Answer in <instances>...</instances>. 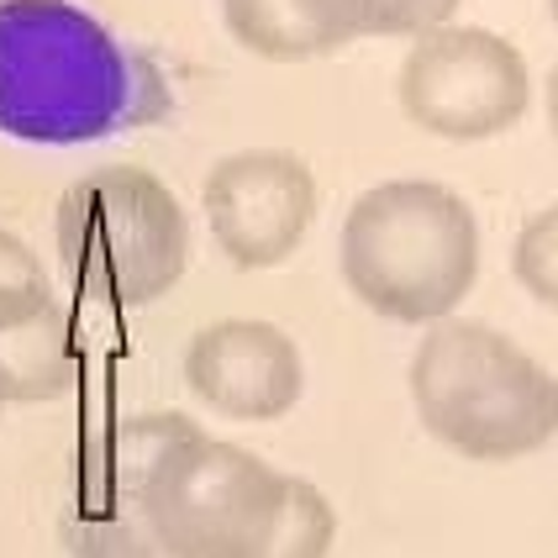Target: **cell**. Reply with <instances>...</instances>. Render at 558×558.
I'll return each instance as SVG.
<instances>
[{"label":"cell","mask_w":558,"mask_h":558,"mask_svg":"<svg viewBox=\"0 0 558 558\" xmlns=\"http://www.w3.org/2000/svg\"><path fill=\"white\" fill-rule=\"evenodd\" d=\"M464 0H369V37H422L459 16Z\"/></svg>","instance_id":"14"},{"label":"cell","mask_w":558,"mask_h":558,"mask_svg":"<svg viewBox=\"0 0 558 558\" xmlns=\"http://www.w3.org/2000/svg\"><path fill=\"white\" fill-rule=\"evenodd\" d=\"M548 16H554V27H558V0H548Z\"/></svg>","instance_id":"17"},{"label":"cell","mask_w":558,"mask_h":558,"mask_svg":"<svg viewBox=\"0 0 558 558\" xmlns=\"http://www.w3.org/2000/svg\"><path fill=\"white\" fill-rule=\"evenodd\" d=\"M480 217L453 185L379 180L342 217L338 275L364 311L433 327L459 316L480 279Z\"/></svg>","instance_id":"3"},{"label":"cell","mask_w":558,"mask_h":558,"mask_svg":"<svg viewBox=\"0 0 558 558\" xmlns=\"http://www.w3.org/2000/svg\"><path fill=\"white\" fill-rule=\"evenodd\" d=\"M511 275L537 306L558 311V201L532 211L511 243Z\"/></svg>","instance_id":"13"},{"label":"cell","mask_w":558,"mask_h":558,"mask_svg":"<svg viewBox=\"0 0 558 558\" xmlns=\"http://www.w3.org/2000/svg\"><path fill=\"white\" fill-rule=\"evenodd\" d=\"M332 543H338V506L311 480L290 474L284 480V506H279L269 543L258 548V558H327Z\"/></svg>","instance_id":"12"},{"label":"cell","mask_w":558,"mask_h":558,"mask_svg":"<svg viewBox=\"0 0 558 558\" xmlns=\"http://www.w3.org/2000/svg\"><path fill=\"white\" fill-rule=\"evenodd\" d=\"M405 390L422 433L464 464H517L558 437V374L490 322H433Z\"/></svg>","instance_id":"2"},{"label":"cell","mask_w":558,"mask_h":558,"mask_svg":"<svg viewBox=\"0 0 558 558\" xmlns=\"http://www.w3.org/2000/svg\"><path fill=\"white\" fill-rule=\"evenodd\" d=\"M401 117L442 143H490L522 126L532 106V69L511 37L469 22L411 37L396 69Z\"/></svg>","instance_id":"6"},{"label":"cell","mask_w":558,"mask_h":558,"mask_svg":"<svg viewBox=\"0 0 558 558\" xmlns=\"http://www.w3.org/2000/svg\"><path fill=\"white\" fill-rule=\"evenodd\" d=\"M221 27L253 59L311 63L369 37V0H221Z\"/></svg>","instance_id":"11"},{"label":"cell","mask_w":558,"mask_h":558,"mask_svg":"<svg viewBox=\"0 0 558 558\" xmlns=\"http://www.w3.org/2000/svg\"><path fill=\"white\" fill-rule=\"evenodd\" d=\"M284 469L190 422L158 448L143 485L154 558H258L284 506Z\"/></svg>","instance_id":"5"},{"label":"cell","mask_w":558,"mask_h":558,"mask_svg":"<svg viewBox=\"0 0 558 558\" xmlns=\"http://www.w3.org/2000/svg\"><path fill=\"white\" fill-rule=\"evenodd\" d=\"M53 253L80 301L143 311L185 279L190 217L154 169L100 163L59 195Z\"/></svg>","instance_id":"4"},{"label":"cell","mask_w":558,"mask_h":558,"mask_svg":"<svg viewBox=\"0 0 558 558\" xmlns=\"http://www.w3.org/2000/svg\"><path fill=\"white\" fill-rule=\"evenodd\" d=\"M37 284H48L43 258H37L11 227H0V301L16 295V290H37Z\"/></svg>","instance_id":"15"},{"label":"cell","mask_w":558,"mask_h":558,"mask_svg":"<svg viewBox=\"0 0 558 558\" xmlns=\"http://www.w3.org/2000/svg\"><path fill=\"white\" fill-rule=\"evenodd\" d=\"M185 390L227 422H284L306 396L301 342L264 316H221L185 342Z\"/></svg>","instance_id":"9"},{"label":"cell","mask_w":558,"mask_h":558,"mask_svg":"<svg viewBox=\"0 0 558 558\" xmlns=\"http://www.w3.org/2000/svg\"><path fill=\"white\" fill-rule=\"evenodd\" d=\"M543 111H548V132H554V143H558V63L548 69V90H543Z\"/></svg>","instance_id":"16"},{"label":"cell","mask_w":558,"mask_h":558,"mask_svg":"<svg viewBox=\"0 0 558 558\" xmlns=\"http://www.w3.org/2000/svg\"><path fill=\"white\" fill-rule=\"evenodd\" d=\"M185 411H143L85 437L80 469L63 500V543L74 558H154L143 527V485L158 448L185 433Z\"/></svg>","instance_id":"8"},{"label":"cell","mask_w":558,"mask_h":558,"mask_svg":"<svg viewBox=\"0 0 558 558\" xmlns=\"http://www.w3.org/2000/svg\"><path fill=\"white\" fill-rule=\"evenodd\" d=\"M316 174L301 154L243 148L211 163L201 185V211L221 258L243 275L290 264L316 221Z\"/></svg>","instance_id":"7"},{"label":"cell","mask_w":558,"mask_h":558,"mask_svg":"<svg viewBox=\"0 0 558 558\" xmlns=\"http://www.w3.org/2000/svg\"><path fill=\"white\" fill-rule=\"evenodd\" d=\"M174 117L154 53L74 0H0V137L90 148Z\"/></svg>","instance_id":"1"},{"label":"cell","mask_w":558,"mask_h":558,"mask_svg":"<svg viewBox=\"0 0 558 558\" xmlns=\"http://www.w3.org/2000/svg\"><path fill=\"white\" fill-rule=\"evenodd\" d=\"M80 379V332L53 284L0 301V405L59 401Z\"/></svg>","instance_id":"10"}]
</instances>
